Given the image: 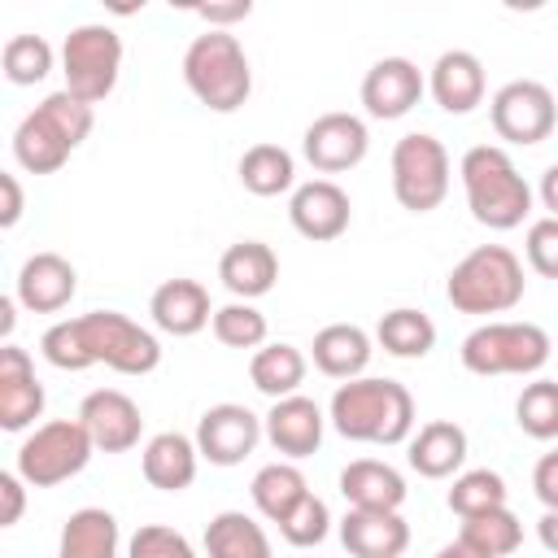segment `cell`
<instances>
[{"label": "cell", "instance_id": "obj_47", "mask_svg": "<svg viewBox=\"0 0 558 558\" xmlns=\"http://www.w3.org/2000/svg\"><path fill=\"white\" fill-rule=\"evenodd\" d=\"M536 536H541V545H545L549 554H558V510H545V514H541Z\"/></svg>", "mask_w": 558, "mask_h": 558}, {"label": "cell", "instance_id": "obj_36", "mask_svg": "<svg viewBox=\"0 0 558 558\" xmlns=\"http://www.w3.org/2000/svg\"><path fill=\"white\" fill-rule=\"evenodd\" d=\"M497 506H506V480L488 466L462 471L449 488V510L458 519H471V514H484V510H497Z\"/></svg>", "mask_w": 558, "mask_h": 558}, {"label": "cell", "instance_id": "obj_25", "mask_svg": "<svg viewBox=\"0 0 558 558\" xmlns=\"http://www.w3.org/2000/svg\"><path fill=\"white\" fill-rule=\"evenodd\" d=\"M196 462H201V449L183 432H157L144 445V458H140L144 480L161 493H183L196 480Z\"/></svg>", "mask_w": 558, "mask_h": 558}, {"label": "cell", "instance_id": "obj_30", "mask_svg": "<svg viewBox=\"0 0 558 558\" xmlns=\"http://www.w3.org/2000/svg\"><path fill=\"white\" fill-rule=\"evenodd\" d=\"M205 558H270V536L253 514L222 510L205 527Z\"/></svg>", "mask_w": 558, "mask_h": 558}, {"label": "cell", "instance_id": "obj_7", "mask_svg": "<svg viewBox=\"0 0 558 558\" xmlns=\"http://www.w3.org/2000/svg\"><path fill=\"white\" fill-rule=\"evenodd\" d=\"M458 353L471 375H536L549 362V336L536 323H484Z\"/></svg>", "mask_w": 558, "mask_h": 558}, {"label": "cell", "instance_id": "obj_5", "mask_svg": "<svg viewBox=\"0 0 558 558\" xmlns=\"http://www.w3.org/2000/svg\"><path fill=\"white\" fill-rule=\"evenodd\" d=\"M183 83L214 113H235L253 92L244 44L231 31H205L183 52Z\"/></svg>", "mask_w": 558, "mask_h": 558}, {"label": "cell", "instance_id": "obj_14", "mask_svg": "<svg viewBox=\"0 0 558 558\" xmlns=\"http://www.w3.org/2000/svg\"><path fill=\"white\" fill-rule=\"evenodd\" d=\"M288 218H292L296 235H305L314 244H327V240H340L349 231L353 201H349V192L336 179H310V183H301L292 192Z\"/></svg>", "mask_w": 558, "mask_h": 558}, {"label": "cell", "instance_id": "obj_11", "mask_svg": "<svg viewBox=\"0 0 558 558\" xmlns=\"http://www.w3.org/2000/svg\"><path fill=\"white\" fill-rule=\"evenodd\" d=\"M488 118L506 144H541L558 126V105H554V92L545 83L514 78L488 100Z\"/></svg>", "mask_w": 558, "mask_h": 558}, {"label": "cell", "instance_id": "obj_39", "mask_svg": "<svg viewBox=\"0 0 558 558\" xmlns=\"http://www.w3.org/2000/svg\"><path fill=\"white\" fill-rule=\"evenodd\" d=\"M327 532H331V510H327V501H323L318 493H310V497L279 523V536H283L288 545H296V549L318 545Z\"/></svg>", "mask_w": 558, "mask_h": 558}, {"label": "cell", "instance_id": "obj_37", "mask_svg": "<svg viewBox=\"0 0 558 558\" xmlns=\"http://www.w3.org/2000/svg\"><path fill=\"white\" fill-rule=\"evenodd\" d=\"M514 423L532 440H558V379H536L514 401Z\"/></svg>", "mask_w": 558, "mask_h": 558}, {"label": "cell", "instance_id": "obj_45", "mask_svg": "<svg viewBox=\"0 0 558 558\" xmlns=\"http://www.w3.org/2000/svg\"><path fill=\"white\" fill-rule=\"evenodd\" d=\"M0 196H4V205H0V227H17V218H22V183H17V174H9V170H0Z\"/></svg>", "mask_w": 558, "mask_h": 558}, {"label": "cell", "instance_id": "obj_15", "mask_svg": "<svg viewBox=\"0 0 558 558\" xmlns=\"http://www.w3.org/2000/svg\"><path fill=\"white\" fill-rule=\"evenodd\" d=\"M78 423L87 427V436L100 453H126L140 445V432H144V414L122 388L87 392L78 405Z\"/></svg>", "mask_w": 558, "mask_h": 558}, {"label": "cell", "instance_id": "obj_20", "mask_svg": "<svg viewBox=\"0 0 558 558\" xmlns=\"http://www.w3.org/2000/svg\"><path fill=\"white\" fill-rule=\"evenodd\" d=\"M340 545L353 558H401L410 549V523L401 510H344Z\"/></svg>", "mask_w": 558, "mask_h": 558}, {"label": "cell", "instance_id": "obj_17", "mask_svg": "<svg viewBox=\"0 0 558 558\" xmlns=\"http://www.w3.org/2000/svg\"><path fill=\"white\" fill-rule=\"evenodd\" d=\"M78 292V270L61 253H31L17 270V305L31 314H57L74 301Z\"/></svg>", "mask_w": 558, "mask_h": 558}, {"label": "cell", "instance_id": "obj_10", "mask_svg": "<svg viewBox=\"0 0 558 558\" xmlns=\"http://www.w3.org/2000/svg\"><path fill=\"white\" fill-rule=\"evenodd\" d=\"M392 196L410 214H432L449 196V153L436 135L410 131L392 144Z\"/></svg>", "mask_w": 558, "mask_h": 558}, {"label": "cell", "instance_id": "obj_4", "mask_svg": "<svg viewBox=\"0 0 558 558\" xmlns=\"http://www.w3.org/2000/svg\"><path fill=\"white\" fill-rule=\"evenodd\" d=\"M92 126H96L92 105L74 100V96L61 87V92L44 96V100L17 122V131H13V157H17V166L31 170V174H52V170H61V166L70 161V153L92 135Z\"/></svg>", "mask_w": 558, "mask_h": 558}, {"label": "cell", "instance_id": "obj_29", "mask_svg": "<svg viewBox=\"0 0 558 558\" xmlns=\"http://www.w3.org/2000/svg\"><path fill=\"white\" fill-rule=\"evenodd\" d=\"M305 353L288 340H275V344H262L248 362V379L257 392H266L270 401H283V397H296V388L305 384Z\"/></svg>", "mask_w": 558, "mask_h": 558}, {"label": "cell", "instance_id": "obj_16", "mask_svg": "<svg viewBox=\"0 0 558 558\" xmlns=\"http://www.w3.org/2000/svg\"><path fill=\"white\" fill-rule=\"evenodd\" d=\"M423 87H427L423 70L410 57H379L362 78V105L371 118L392 122V118H405L423 100Z\"/></svg>", "mask_w": 558, "mask_h": 558}, {"label": "cell", "instance_id": "obj_49", "mask_svg": "<svg viewBox=\"0 0 558 558\" xmlns=\"http://www.w3.org/2000/svg\"><path fill=\"white\" fill-rule=\"evenodd\" d=\"M13 301H17V296H4V301H0V336H4V344H9V331H13V323H17Z\"/></svg>", "mask_w": 558, "mask_h": 558}, {"label": "cell", "instance_id": "obj_38", "mask_svg": "<svg viewBox=\"0 0 558 558\" xmlns=\"http://www.w3.org/2000/svg\"><path fill=\"white\" fill-rule=\"evenodd\" d=\"M214 336L227 349H262L266 344V314L253 301H231L214 310Z\"/></svg>", "mask_w": 558, "mask_h": 558}, {"label": "cell", "instance_id": "obj_43", "mask_svg": "<svg viewBox=\"0 0 558 558\" xmlns=\"http://www.w3.org/2000/svg\"><path fill=\"white\" fill-rule=\"evenodd\" d=\"M532 488H536V501L545 510H558V449L541 453L536 466H532Z\"/></svg>", "mask_w": 558, "mask_h": 558}, {"label": "cell", "instance_id": "obj_33", "mask_svg": "<svg viewBox=\"0 0 558 558\" xmlns=\"http://www.w3.org/2000/svg\"><path fill=\"white\" fill-rule=\"evenodd\" d=\"M458 541L471 545L484 558H506V554H514L523 545V523H519V514L510 506H497V510H484V514L462 519Z\"/></svg>", "mask_w": 558, "mask_h": 558}, {"label": "cell", "instance_id": "obj_2", "mask_svg": "<svg viewBox=\"0 0 558 558\" xmlns=\"http://www.w3.org/2000/svg\"><path fill=\"white\" fill-rule=\"evenodd\" d=\"M331 427L357 445H401L414 432V397L397 379H344L331 392Z\"/></svg>", "mask_w": 558, "mask_h": 558}, {"label": "cell", "instance_id": "obj_18", "mask_svg": "<svg viewBox=\"0 0 558 558\" xmlns=\"http://www.w3.org/2000/svg\"><path fill=\"white\" fill-rule=\"evenodd\" d=\"M44 414V384L35 379V362L13 340L0 349V427L26 432Z\"/></svg>", "mask_w": 558, "mask_h": 558}, {"label": "cell", "instance_id": "obj_23", "mask_svg": "<svg viewBox=\"0 0 558 558\" xmlns=\"http://www.w3.org/2000/svg\"><path fill=\"white\" fill-rule=\"evenodd\" d=\"M218 279L235 301H257L279 279V257L262 240H240L218 257Z\"/></svg>", "mask_w": 558, "mask_h": 558}, {"label": "cell", "instance_id": "obj_9", "mask_svg": "<svg viewBox=\"0 0 558 558\" xmlns=\"http://www.w3.org/2000/svg\"><path fill=\"white\" fill-rule=\"evenodd\" d=\"M61 74H65V92L83 105H100L122 74V39L113 26L105 22H87L74 26L61 44Z\"/></svg>", "mask_w": 558, "mask_h": 558}, {"label": "cell", "instance_id": "obj_26", "mask_svg": "<svg viewBox=\"0 0 558 558\" xmlns=\"http://www.w3.org/2000/svg\"><path fill=\"white\" fill-rule=\"evenodd\" d=\"M405 458L423 480H445L466 462V432L453 418H432L410 436Z\"/></svg>", "mask_w": 558, "mask_h": 558}, {"label": "cell", "instance_id": "obj_35", "mask_svg": "<svg viewBox=\"0 0 558 558\" xmlns=\"http://www.w3.org/2000/svg\"><path fill=\"white\" fill-rule=\"evenodd\" d=\"M0 70L13 87H31V83H44L48 70H52V44L44 35H13L0 52Z\"/></svg>", "mask_w": 558, "mask_h": 558}, {"label": "cell", "instance_id": "obj_42", "mask_svg": "<svg viewBox=\"0 0 558 558\" xmlns=\"http://www.w3.org/2000/svg\"><path fill=\"white\" fill-rule=\"evenodd\" d=\"M26 510V480L17 471H0V527H13Z\"/></svg>", "mask_w": 558, "mask_h": 558}, {"label": "cell", "instance_id": "obj_40", "mask_svg": "<svg viewBox=\"0 0 558 558\" xmlns=\"http://www.w3.org/2000/svg\"><path fill=\"white\" fill-rule=\"evenodd\" d=\"M126 558H196L192 541L166 523H144L131 545H126Z\"/></svg>", "mask_w": 558, "mask_h": 558}, {"label": "cell", "instance_id": "obj_44", "mask_svg": "<svg viewBox=\"0 0 558 558\" xmlns=\"http://www.w3.org/2000/svg\"><path fill=\"white\" fill-rule=\"evenodd\" d=\"M248 13H253L248 0H235V4H196V17H205L209 31H222L227 22H244Z\"/></svg>", "mask_w": 558, "mask_h": 558}, {"label": "cell", "instance_id": "obj_6", "mask_svg": "<svg viewBox=\"0 0 558 558\" xmlns=\"http://www.w3.org/2000/svg\"><path fill=\"white\" fill-rule=\"evenodd\" d=\"M523 262L506 244L471 248L445 279V296L462 314H506L523 301Z\"/></svg>", "mask_w": 558, "mask_h": 558}, {"label": "cell", "instance_id": "obj_19", "mask_svg": "<svg viewBox=\"0 0 558 558\" xmlns=\"http://www.w3.org/2000/svg\"><path fill=\"white\" fill-rule=\"evenodd\" d=\"M262 423H266V440L275 445V453H283V458H292V462L318 453V445H323V427H327L318 401H310V397H301V392L275 401L270 414H266Z\"/></svg>", "mask_w": 558, "mask_h": 558}, {"label": "cell", "instance_id": "obj_13", "mask_svg": "<svg viewBox=\"0 0 558 558\" xmlns=\"http://www.w3.org/2000/svg\"><path fill=\"white\" fill-rule=\"evenodd\" d=\"M371 148V135H366V122L357 113H323L305 126L301 135V153L305 161L318 170V174H340V170H353Z\"/></svg>", "mask_w": 558, "mask_h": 558}, {"label": "cell", "instance_id": "obj_12", "mask_svg": "<svg viewBox=\"0 0 558 558\" xmlns=\"http://www.w3.org/2000/svg\"><path fill=\"white\" fill-rule=\"evenodd\" d=\"M266 436V423L248 410V405H235V401H222V405H209L196 423V449L205 462L214 466H240L257 440Z\"/></svg>", "mask_w": 558, "mask_h": 558}, {"label": "cell", "instance_id": "obj_48", "mask_svg": "<svg viewBox=\"0 0 558 558\" xmlns=\"http://www.w3.org/2000/svg\"><path fill=\"white\" fill-rule=\"evenodd\" d=\"M432 558H484V554H475L471 545H462V541H449V545H440Z\"/></svg>", "mask_w": 558, "mask_h": 558}, {"label": "cell", "instance_id": "obj_24", "mask_svg": "<svg viewBox=\"0 0 558 558\" xmlns=\"http://www.w3.org/2000/svg\"><path fill=\"white\" fill-rule=\"evenodd\" d=\"M340 497L349 501V510H401L405 480L379 458H357L340 471Z\"/></svg>", "mask_w": 558, "mask_h": 558}, {"label": "cell", "instance_id": "obj_32", "mask_svg": "<svg viewBox=\"0 0 558 558\" xmlns=\"http://www.w3.org/2000/svg\"><path fill=\"white\" fill-rule=\"evenodd\" d=\"M375 340H379L384 353L414 362V357H427V353H432V344H436V323H432L423 310L397 305V310H388V314L379 318Z\"/></svg>", "mask_w": 558, "mask_h": 558}, {"label": "cell", "instance_id": "obj_31", "mask_svg": "<svg viewBox=\"0 0 558 558\" xmlns=\"http://www.w3.org/2000/svg\"><path fill=\"white\" fill-rule=\"evenodd\" d=\"M248 493H253L257 514H266L270 523H283V519L310 497V484H305L301 466H292V462H270V466H262V471L253 475Z\"/></svg>", "mask_w": 558, "mask_h": 558}, {"label": "cell", "instance_id": "obj_3", "mask_svg": "<svg viewBox=\"0 0 558 558\" xmlns=\"http://www.w3.org/2000/svg\"><path fill=\"white\" fill-rule=\"evenodd\" d=\"M458 174H462V187H466L471 218L480 227L514 231L532 214V187H527V179L519 174V166L510 161L506 148H497V144L466 148Z\"/></svg>", "mask_w": 558, "mask_h": 558}, {"label": "cell", "instance_id": "obj_1", "mask_svg": "<svg viewBox=\"0 0 558 558\" xmlns=\"http://www.w3.org/2000/svg\"><path fill=\"white\" fill-rule=\"evenodd\" d=\"M39 353L57 371H87L105 362L118 375H148L161 366L157 336L118 310H92V314L52 323L39 336Z\"/></svg>", "mask_w": 558, "mask_h": 558}, {"label": "cell", "instance_id": "obj_34", "mask_svg": "<svg viewBox=\"0 0 558 558\" xmlns=\"http://www.w3.org/2000/svg\"><path fill=\"white\" fill-rule=\"evenodd\" d=\"M240 183L253 196H279V192H288L296 183V161L279 144H253L240 157Z\"/></svg>", "mask_w": 558, "mask_h": 558}, {"label": "cell", "instance_id": "obj_8", "mask_svg": "<svg viewBox=\"0 0 558 558\" xmlns=\"http://www.w3.org/2000/svg\"><path fill=\"white\" fill-rule=\"evenodd\" d=\"M92 453H96V445H92V436H87V427L78 418H52V423H39L17 445L13 471L31 488H52V484L74 480L92 462Z\"/></svg>", "mask_w": 558, "mask_h": 558}, {"label": "cell", "instance_id": "obj_41", "mask_svg": "<svg viewBox=\"0 0 558 558\" xmlns=\"http://www.w3.org/2000/svg\"><path fill=\"white\" fill-rule=\"evenodd\" d=\"M523 248H527V266H532L536 275L558 279V218H549V214L536 218V222L527 227Z\"/></svg>", "mask_w": 558, "mask_h": 558}, {"label": "cell", "instance_id": "obj_22", "mask_svg": "<svg viewBox=\"0 0 558 558\" xmlns=\"http://www.w3.org/2000/svg\"><path fill=\"white\" fill-rule=\"evenodd\" d=\"M148 314L153 323L166 331V336H196L214 323V305H209V292L205 283L196 279H166L153 301H148Z\"/></svg>", "mask_w": 558, "mask_h": 558}, {"label": "cell", "instance_id": "obj_27", "mask_svg": "<svg viewBox=\"0 0 558 558\" xmlns=\"http://www.w3.org/2000/svg\"><path fill=\"white\" fill-rule=\"evenodd\" d=\"M310 357L327 379H357L371 362V336L357 323H327L314 336Z\"/></svg>", "mask_w": 558, "mask_h": 558}, {"label": "cell", "instance_id": "obj_46", "mask_svg": "<svg viewBox=\"0 0 558 558\" xmlns=\"http://www.w3.org/2000/svg\"><path fill=\"white\" fill-rule=\"evenodd\" d=\"M541 205L549 209V218H558V161L541 174Z\"/></svg>", "mask_w": 558, "mask_h": 558}, {"label": "cell", "instance_id": "obj_28", "mask_svg": "<svg viewBox=\"0 0 558 558\" xmlns=\"http://www.w3.org/2000/svg\"><path fill=\"white\" fill-rule=\"evenodd\" d=\"M57 558H118V519L100 506H83L65 519Z\"/></svg>", "mask_w": 558, "mask_h": 558}, {"label": "cell", "instance_id": "obj_21", "mask_svg": "<svg viewBox=\"0 0 558 558\" xmlns=\"http://www.w3.org/2000/svg\"><path fill=\"white\" fill-rule=\"evenodd\" d=\"M427 92H432V100H436L445 113H453V118L471 113V109L484 100V61H480L475 52H466V48L440 52L436 65H432Z\"/></svg>", "mask_w": 558, "mask_h": 558}]
</instances>
